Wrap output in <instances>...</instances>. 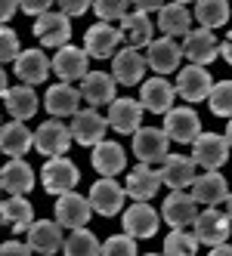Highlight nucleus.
<instances>
[{
	"label": "nucleus",
	"instance_id": "20e7f679",
	"mask_svg": "<svg viewBox=\"0 0 232 256\" xmlns=\"http://www.w3.org/2000/svg\"><path fill=\"white\" fill-rule=\"evenodd\" d=\"M195 238H198V244H223L229 241V232H232V219L229 213H220L217 207H204L198 210V216H195Z\"/></svg>",
	"mask_w": 232,
	"mask_h": 256
},
{
	"label": "nucleus",
	"instance_id": "37998d69",
	"mask_svg": "<svg viewBox=\"0 0 232 256\" xmlns=\"http://www.w3.org/2000/svg\"><path fill=\"white\" fill-rule=\"evenodd\" d=\"M56 4H59V10L65 16H84L87 10L93 6V0H56Z\"/></svg>",
	"mask_w": 232,
	"mask_h": 256
},
{
	"label": "nucleus",
	"instance_id": "a19ab883",
	"mask_svg": "<svg viewBox=\"0 0 232 256\" xmlns=\"http://www.w3.org/2000/svg\"><path fill=\"white\" fill-rule=\"evenodd\" d=\"M19 34H16L13 28H4L0 25V65L4 62H16V56H19Z\"/></svg>",
	"mask_w": 232,
	"mask_h": 256
},
{
	"label": "nucleus",
	"instance_id": "f03ea898",
	"mask_svg": "<svg viewBox=\"0 0 232 256\" xmlns=\"http://www.w3.org/2000/svg\"><path fill=\"white\" fill-rule=\"evenodd\" d=\"M34 38H38L44 46L59 50L71 40V16H65L62 10H47L44 16L34 19Z\"/></svg>",
	"mask_w": 232,
	"mask_h": 256
},
{
	"label": "nucleus",
	"instance_id": "a211bd4d",
	"mask_svg": "<svg viewBox=\"0 0 232 256\" xmlns=\"http://www.w3.org/2000/svg\"><path fill=\"white\" fill-rule=\"evenodd\" d=\"M180 59H183V46L176 44L173 38H158L149 44V52H146V62L155 74H170V71L180 68Z\"/></svg>",
	"mask_w": 232,
	"mask_h": 256
},
{
	"label": "nucleus",
	"instance_id": "79ce46f5",
	"mask_svg": "<svg viewBox=\"0 0 232 256\" xmlns=\"http://www.w3.org/2000/svg\"><path fill=\"white\" fill-rule=\"evenodd\" d=\"M53 4H56V0H19V10L25 16H34V19H38V16H44L47 10H53Z\"/></svg>",
	"mask_w": 232,
	"mask_h": 256
},
{
	"label": "nucleus",
	"instance_id": "9b49d317",
	"mask_svg": "<svg viewBox=\"0 0 232 256\" xmlns=\"http://www.w3.org/2000/svg\"><path fill=\"white\" fill-rule=\"evenodd\" d=\"M183 56L192 65H210L220 56V44L210 28H189L183 38Z\"/></svg>",
	"mask_w": 232,
	"mask_h": 256
},
{
	"label": "nucleus",
	"instance_id": "412c9836",
	"mask_svg": "<svg viewBox=\"0 0 232 256\" xmlns=\"http://www.w3.org/2000/svg\"><path fill=\"white\" fill-rule=\"evenodd\" d=\"M65 244L62 238V226L53 222V219H38V222L28 226V247L31 253H59Z\"/></svg>",
	"mask_w": 232,
	"mask_h": 256
},
{
	"label": "nucleus",
	"instance_id": "6ab92c4d",
	"mask_svg": "<svg viewBox=\"0 0 232 256\" xmlns=\"http://www.w3.org/2000/svg\"><path fill=\"white\" fill-rule=\"evenodd\" d=\"M210 86H213V80L204 65H189L176 74V93L183 96V102H204Z\"/></svg>",
	"mask_w": 232,
	"mask_h": 256
},
{
	"label": "nucleus",
	"instance_id": "5fc2aeb1",
	"mask_svg": "<svg viewBox=\"0 0 232 256\" xmlns=\"http://www.w3.org/2000/svg\"><path fill=\"white\" fill-rule=\"evenodd\" d=\"M0 192H4V186H0Z\"/></svg>",
	"mask_w": 232,
	"mask_h": 256
},
{
	"label": "nucleus",
	"instance_id": "423d86ee",
	"mask_svg": "<svg viewBox=\"0 0 232 256\" xmlns=\"http://www.w3.org/2000/svg\"><path fill=\"white\" fill-rule=\"evenodd\" d=\"M158 222H161V216H158V210L149 204V200H136L133 207L124 210V219L121 226L127 234H133L136 241H149V238L158 234Z\"/></svg>",
	"mask_w": 232,
	"mask_h": 256
},
{
	"label": "nucleus",
	"instance_id": "cd10ccee",
	"mask_svg": "<svg viewBox=\"0 0 232 256\" xmlns=\"http://www.w3.org/2000/svg\"><path fill=\"white\" fill-rule=\"evenodd\" d=\"M0 219L4 226H10L16 234L28 232V226L34 222V207L25 194H10V198H0Z\"/></svg>",
	"mask_w": 232,
	"mask_h": 256
},
{
	"label": "nucleus",
	"instance_id": "09e8293b",
	"mask_svg": "<svg viewBox=\"0 0 232 256\" xmlns=\"http://www.w3.org/2000/svg\"><path fill=\"white\" fill-rule=\"evenodd\" d=\"M210 253H213V256H232V244H229V241L213 244V247H210Z\"/></svg>",
	"mask_w": 232,
	"mask_h": 256
},
{
	"label": "nucleus",
	"instance_id": "4c0bfd02",
	"mask_svg": "<svg viewBox=\"0 0 232 256\" xmlns=\"http://www.w3.org/2000/svg\"><path fill=\"white\" fill-rule=\"evenodd\" d=\"M207 105L217 118H232V80L213 84L210 93H207Z\"/></svg>",
	"mask_w": 232,
	"mask_h": 256
},
{
	"label": "nucleus",
	"instance_id": "6e6d98bb",
	"mask_svg": "<svg viewBox=\"0 0 232 256\" xmlns=\"http://www.w3.org/2000/svg\"><path fill=\"white\" fill-rule=\"evenodd\" d=\"M0 126H4V124H0Z\"/></svg>",
	"mask_w": 232,
	"mask_h": 256
},
{
	"label": "nucleus",
	"instance_id": "ea45409f",
	"mask_svg": "<svg viewBox=\"0 0 232 256\" xmlns=\"http://www.w3.org/2000/svg\"><path fill=\"white\" fill-rule=\"evenodd\" d=\"M102 253L105 256H133L136 253V238L127 234V232H124V234H112L109 241L102 244Z\"/></svg>",
	"mask_w": 232,
	"mask_h": 256
},
{
	"label": "nucleus",
	"instance_id": "f704fd0d",
	"mask_svg": "<svg viewBox=\"0 0 232 256\" xmlns=\"http://www.w3.org/2000/svg\"><path fill=\"white\" fill-rule=\"evenodd\" d=\"M229 0H195V19L201 28H223L229 22Z\"/></svg>",
	"mask_w": 232,
	"mask_h": 256
},
{
	"label": "nucleus",
	"instance_id": "9d476101",
	"mask_svg": "<svg viewBox=\"0 0 232 256\" xmlns=\"http://www.w3.org/2000/svg\"><path fill=\"white\" fill-rule=\"evenodd\" d=\"M71 130V139H75L78 145H93L105 139V130H109V118H102L96 108H84V112H78L75 118H71L68 124Z\"/></svg>",
	"mask_w": 232,
	"mask_h": 256
},
{
	"label": "nucleus",
	"instance_id": "f3484780",
	"mask_svg": "<svg viewBox=\"0 0 232 256\" xmlns=\"http://www.w3.org/2000/svg\"><path fill=\"white\" fill-rule=\"evenodd\" d=\"M158 173H161V182L167 188H192L195 176H198V164H195V158H186V154H167Z\"/></svg>",
	"mask_w": 232,
	"mask_h": 256
},
{
	"label": "nucleus",
	"instance_id": "bb28decb",
	"mask_svg": "<svg viewBox=\"0 0 232 256\" xmlns=\"http://www.w3.org/2000/svg\"><path fill=\"white\" fill-rule=\"evenodd\" d=\"M50 65L56 71V78H62L65 84L84 80V74H87V50H78V46L65 44V46H59V52L53 56Z\"/></svg>",
	"mask_w": 232,
	"mask_h": 256
},
{
	"label": "nucleus",
	"instance_id": "6e6552de",
	"mask_svg": "<svg viewBox=\"0 0 232 256\" xmlns=\"http://www.w3.org/2000/svg\"><path fill=\"white\" fill-rule=\"evenodd\" d=\"M164 133L170 136V142L180 145H192L201 133V118L195 114V108L183 105V108H170L164 114Z\"/></svg>",
	"mask_w": 232,
	"mask_h": 256
},
{
	"label": "nucleus",
	"instance_id": "2eb2a0df",
	"mask_svg": "<svg viewBox=\"0 0 232 256\" xmlns=\"http://www.w3.org/2000/svg\"><path fill=\"white\" fill-rule=\"evenodd\" d=\"M142 114H146V108L139 99H115L109 105V126L121 136H133L142 124Z\"/></svg>",
	"mask_w": 232,
	"mask_h": 256
},
{
	"label": "nucleus",
	"instance_id": "393cba45",
	"mask_svg": "<svg viewBox=\"0 0 232 256\" xmlns=\"http://www.w3.org/2000/svg\"><path fill=\"white\" fill-rule=\"evenodd\" d=\"M81 90H75L71 84H56V86H50L47 90V99H44V105H47V112L53 114V118H75L78 112H81Z\"/></svg>",
	"mask_w": 232,
	"mask_h": 256
},
{
	"label": "nucleus",
	"instance_id": "c756f323",
	"mask_svg": "<svg viewBox=\"0 0 232 256\" xmlns=\"http://www.w3.org/2000/svg\"><path fill=\"white\" fill-rule=\"evenodd\" d=\"M34 145V133L25 126V120H10L0 126V152L7 158H22L28 154V148Z\"/></svg>",
	"mask_w": 232,
	"mask_h": 256
},
{
	"label": "nucleus",
	"instance_id": "7c9ffc66",
	"mask_svg": "<svg viewBox=\"0 0 232 256\" xmlns=\"http://www.w3.org/2000/svg\"><path fill=\"white\" fill-rule=\"evenodd\" d=\"M93 170L99 176H118L124 167H127V152L121 148L118 142H109V139H102L93 145Z\"/></svg>",
	"mask_w": 232,
	"mask_h": 256
},
{
	"label": "nucleus",
	"instance_id": "58836bf2",
	"mask_svg": "<svg viewBox=\"0 0 232 256\" xmlns=\"http://www.w3.org/2000/svg\"><path fill=\"white\" fill-rule=\"evenodd\" d=\"M99 22H121L130 12V0H93Z\"/></svg>",
	"mask_w": 232,
	"mask_h": 256
},
{
	"label": "nucleus",
	"instance_id": "de8ad7c7",
	"mask_svg": "<svg viewBox=\"0 0 232 256\" xmlns=\"http://www.w3.org/2000/svg\"><path fill=\"white\" fill-rule=\"evenodd\" d=\"M220 52H223V59H226V62L232 65V31L226 34V40L220 44Z\"/></svg>",
	"mask_w": 232,
	"mask_h": 256
},
{
	"label": "nucleus",
	"instance_id": "1a4fd4ad",
	"mask_svg": "<svg viewBox=\"0 0 232 256\" xmlns=\"http://www.w3.org/2000/svg\"><path fill=\"white\" fill-rule=\"evenodd\" d=\"M198 200H195L192 194H186V188H173L167 198H164V204H161V219L167 226L173 228H186L195 222V216H198Z\"/></svg>",
	"mask_w": 232,
	"mask_h": 256
},
{
	"label": "nucleus",
	"instance_id": "39448f33",
	"mask_svg": "<svg viewBox=\"0 0 232 256\" xmlns=\"http://www.w3.org/2000/svg\"><path fill=\"white\" fill-rule=\"evenodd\" d=\"M133 154L142 164H161L170 154V136L158 126H139L133 133Z\"/></svg>",
	"mask_w": 232,
	"mask_h": 256
},
{
	"label": "nucleus",
	"instance_id": "8fccbe9b",
	"mask_svg": "<svg viewBox=\"0 0 232 256\" xmlns=\"http://www.w3.org/2000/svg\"><path fill=\"white\" fill-rule=\"evenodd\" d=\"M7 90H10V78H7V71L0 68V99L7 96Z\"/></svg>",
	"mask_w": 232,
	"mask_h": 256
},
{
	"label": "nucleus",
	"instance_id": "4468645a",
	"mask_svg": "<svg viewBox=\"0 0 232 256\" xmlns=\"http://www.w3.org/2000/svg\"><path fill=\"white\" fill-rule=\"evenodd\" d=\"M146 68H149L146 56H142L139 50H133V46H124V50H118L112 56V78L118 84H124V86L139 84L142 74H146Z\"/></svg>",
	"mask_w": 232,
	"mask_h": 256
},
{
	"label": "nucleus",
	"instance_id": "473e14b6",
	"mask_svg": "<svg viewBox=\"0 0 232 256\" xmlns=\"http://www.w3.org/2000/svg\"><path fill=\"white\" fill-rule=\"evenodd\" d=\"M192 25V12L186 10V4H164L158 10V28H161L167 38H186V31Z\"/></svg>",
	"mask_w": 232,
	"mask_h": 256
},
{
	"label": "nucleus",
	"instance_id": "c85d7f7f",
	"mask_svg": "<svg viewBox=\"0 0 232 256\" xmlns=\"http://www.w3.org/2000/svg\"><path fill=\"white\" fill-rule=\"evenodd\" d=\"M0 186L7 194H28L34 188V170L22 158H10L7 167L0 170Z\"/></svg>",
	"mask_w": 232,
	"mask_h": 256
},
{
	"label": "nucleus",
	"instance_id": "2f4dec72",
	"mask_svg": "<svg viewBox=\"0 0 232 256\" xmlns=\"http://www.w3.org/2000/svg\"><path fill=\"white\" fill-rule=\"evenodd\" d=\"M121 31H124V40H127V46L133 50H142V46H149L152 44V19H149V12H127L121 19Z\"/></svg>",
	"mask_w": 232,
	"mask_h": 256
},
{
	"label": "nucleus",
	"instance_id": "c03bdc74",
	"mask_svg": "<svg viewBox=\"0 0 232 256\" xmlns=\"http://www.w3.org/2000/svg\"><path fill=\"white\" fill-rule=\"evenodd\" d=\"M0 253L4 256H25V253H31V247L22 244V241H4L0 244Z\"/></svg>",
	"mask_w": 232,
	"mask_h": 256
},
{
	"label": "nucleus",
	"instance_id": "f8f14e48",
	"mask_svg": "<svg viewBox=\"0 0 232 256\" xmlns=\"http://www.w3.org/2000/svg\"><path fill=\"white\" fill-rule=\"evenodd\" d=\"M71 142L75 139H71V130L62 124V118H53V120L41 124L38 133H34V148H38L44 158H56V154L68 152Z\"/></svg>",
	"mask_w": 232,
	"mask_h": 256
},
{
	"label": "nucleus",
	"instance_id": "a878e982",
	"mask_svg": "<svg viewBox=\"0 0 232 256\" xmlns=\"http://www.w3.org/2000/svg\"><path fill=\"white\" fill-rule=\"evenodd\" d=\"M161 186H164L161 173L152 170V164H142V160H139V167H133L127 173V182H124V188H127V194L133 200H149V198H155Z\"/></svg>",
	"mask_w": 232,
	"mask_h": 256
},
{
	"label": "nucleus",
	"instance_id": "f257e3e1",
	"mask_svg": "<svg viewBox=\"0 0 232 256\" xmlns=\"http://www.w3.org/2000/svg\"><path fill=\"white\" fill-rule=\"evenodd\" d=\"M41 182H44V188L50 194H65V192H75V186L81 182V170H78V164L65 158V154H56V158H50L44 164V170H41Z\"/></svg>",
	"mask_w": 232,
	"mask_h": 256
},
{
	"label": "nucleus",
	"instance_id": "4be33fe9",
	"mask_svg": "<svg viewBox=\"0 0 232 256\" xmlns=\"http://www.w3.org/2000/svg\"><path fill=\"white\" fill-rule=\"evenodd\" d=\"M192 198L198 200L201 207H217V204H226L229 186H226V179L217 170H204L201 176H195V182H192Z\"/></svg>",
	"mask_w": 232,
	"mask_h": 256
},
{
	"label": "nucleus",
	"instance_id": "72a5a7b5",
	"mask_svg": "<svg viewBox=\"0 0 232 256\" xmlns=\"http://www.w3.org/2000/svg\"><path fill=\"white\" fill-rule=\"evenodd\" d=\"M4 105H7L10 118H16V120H28V118L38 114V96H34V90L28 84L10 86L7 96H4Z\"/></svg>",
	"mask_w": 232,
	"mask_h": 256
},
{
	"label": "nucleus",
	"instance_id": "864d4df0",
	"mask_svg": "<svg viewBox=\"0 0 232 256\" xmlns=\"http://www.w3.org/2000/svg\"><path fill=\"white\" fill-rule=\"evenodd\" d=\"M176 4H189V0H176Z\"/></svg>",
	"mask_w": 232,
	"mask_h": 256
},
{
	"label": "nucleus",
	"instance_id": "b1692460",
	"mask_svg": "<svg viewBox=\"0 0 232 256\" xmlns=\"http://www.w3.org/2000/svg\"><path fill=\"white\" fill-rule=\"evenodd\" d=\"M115 86H118V80L112 74H105V71H87L81 80V96H84V102H90V108H99V105L115 102Z\"/></svg>",
	"mask_w": 232,
	"mask_h": 256
},
{
	"label": "nucleus",
	"instance_id": "e433bc0d",
	"mask_svg": "<svg viewBox=\"0 0 232 256\" xmlns=\"http://www.w3.org/2000/svg\"><path fill=\"white\" fill-rule=\"evenodd\" d=\"M195 250H198V238L189 234L186 228H173L167 238H164V250L167 256H192Z\"/></svg>",
	"mask_w": 232,
	"mask_h": 256
},
{
	"label": "nucleus",
	"instance_id": "a18cd8bd",
	"mask_svg": "<svg viewBox=\"0 0 232 256\" xmlns=\"http://www.w3.org/2000/svg\"><path fill=\"white\" fill-rule=\"evenodd\" d=\"M16 10H19V0H0V25H7L16 16Z\"/></svg>",
	"mask_w": 232,
	"mask_h": 256
},
{
	"label": "nucleus",
	"instance_id": "49530a36",
	"mask_svg": "<svg viewBox=\"0 0 232 256\" xmlns=\"http://www.w3.org/2000/svg\"><path fill=\"white\" fill-rule=\"evenodd\" d=\"M130 6L139 10V12H155V10L164 6V0H130Z\"/></svg>",
	"mask_w": 232,
	"mask_h": 256
},
{
	"label": "nucleus",
	"instance_id": "0eeeda50",
	"mask_svg": "<svg viewBox=\"0 0 232 256\" xmlns=\"http://www.w3.org/2000/svg\"><path fill=\"white\" fill-rule=\"evenodd\" d=\"M192 158L201 170H220L229 160V142L220 133H198L192 142Z\"/></svg>",
	"mask_w": 232,
	"mask_h": 256
},
{
	"label": "nucleus",
	"instance_id": "c9c22d12",
	"mask_svg": "<svg viewBox=\"0 0 232 256\" xmlns=\"http://www.w3.org/2000/svg\"><path fill=\"white\" fill-rule=\"evenodd\" d=\"M62 253L68 256H96L102 253V244L96 241V234L90 228H71V234L65 238V244H62Z\"/></svg>",
	"mask_w": 232,
	"mask_h": 256
},
{
	"label": "nucleus",
	"instance_id": "dca6fc26",
	"mask_svg": "<svg viewBox=\"0 0 232 256\" xmlns=\"http://www.w3.org/2000/svg\"><path fill=\"white\" fill-rule=\"evenodd\" d=\"M90 213H93L90 198H84L78 192H65L56 200V222L62 228H81V226H87Z\"/></svg>",
	"mask_w": 232,
	"mask_h": 256
},
{
	"label": "nucleus",
	"instance_id": "603ef678",
	"mask_svg": "<svg viewBox=\"0 0 232 256\" xmlns=\"http://www.w3.org/2000/svg\"><path fill=\"white\" fill-rule=\"evenodd\" d=\"M226 213H229V219H232V192H229V198H226Z\"/></svg>",
	"mask_w": 232,
	"mask_h": 256
},
{
	"label": "nucleus",
	"instance_id": "7ed1b4c3",
	"mask_svg": "<svg viewBox=\"0 0 232 256\" xmlns=\"http://www.w3.org/2000/svg\"><path fill=\"white\" fill-rule=\"evenodd\" d=\"M90 207H93V213H99V216H118L121 213V207H124V198H127V188L124 186H118L115 182V176H102V179H96L93 186H90Z\"/></svg>",
	"mask_w": 232,
	"mask_h": 256
},
{
	"label": "nucleus",
	"instance_id": "ddd939ff",
	"mask_svg": "<svg viewBox=\"0 0 232 256\" xmlns=\"http://www.w3.org/2000/svg\"><path fill=\"white\" fill-rule=\"evenodd\" d=\"M121 40H124L121 28H112V22H96L84 38V50H87V56H93V59H109L118 52Z\"/></svg>",
	"mask_w": 232,
	"mask_h": 256
},
{
	"label": "nucleus",
	"instance_id": "aec40b11",
	"mask_svg": "<svg viewBox=\"0 0 232 256\" xmlns=\"http://www.w3.org/2000/svg\"><path fill=\"white\" fill-rule=\"evenodd\" d=\"M173 96H176V86L170 80H164L161 74L152 78V80H146V84H142V90H139V102L152 114H167L170 108H173Z\"/></svg>",
	"mask_w": 232,
	"mask_h": 256
},
{
	"label": "nucleus",
	"instance_id": "3c124183",
	"mask_svg": "<svg viewBox=\"0 0 232 256\" xmlns=\"http://www.w3.org/2000/svg\"><path fill=\"white\" fill-rule=\"evenodd\" d=\"M223 136H226V142H229V148H232V118H229V126H226V133H223Z\"/></svg>",
	"mask_w": 232,
	"mask_h": 256
},
{
	"label": "nucleus",
	"instance_id": "5701e85b",
	"mask_svg": "<svg viewBox=\"0 0 232 256\" xmlns=\"http://www.w3.org/2000/svg\"><path fill=\"white\" fill-rule=\"evenodd\" d=\"M50 59H47V52H41V50H25V52H19L16 56V62H13V71H16V78H19L22 84H28V86H38V84H44L47 80V74H50Z\"/></svg>",
	"mask_w": 232,
	"mask_h": 256
}]
</instances>
